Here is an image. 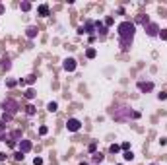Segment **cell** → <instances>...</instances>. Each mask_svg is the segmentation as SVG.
I'll use <instances>...</instances> for the list:
<instances>
[{"label":"cell","mask_w":167,"mask_h":165,"mask_svg":"<svg viewBox=\"0 0 167 165\" xmlns=\"http://www.w3.org/2000/svg\"><path fill=\"white\" fill-rule=\"evenodd\" d=\"M138 89L140 91H152L154 89V82H138Z\"/></svg>","instance_id":"ba28073f"},{"label":"cell","mask_w":167,"mask_h":165,"mask_svg":"<svg viewBox=\"0 0 167 165\" xmlns=\"http://www.w3.org/2000/svg\"><path fill=\"white\" fill-rule=\"evenodd\" d=\"M89 152H91V154H93V152H95V150H97V144H89V148H88Z\"/></svg>","instance_id":"4dcf8cb0"},{"label":"cell","mask_w":167,"mask_h":165,"mask_svg":"<svg viewBox=\"0 0 167 165\" xmlns=\"http://www.w3.org/2000/svg\"><path fill=\"white\" fill-rule=\"evenodd\" d=\"M56 109H58V103H56V101H51V103L47 105V111H49V113H55Z\"/></svg>","instance_id":"9a60e30c"},{"label":"cell","mask_w":167,"mask_h":165,"mask_svg":"<svg viewBox=\"0 0 167 165\" xmlns=\"http://www.w3.org/2000/svg\"><path fill=\"white\" fill-rule=\"evenodd\" d=\"M0 14H4V6L2 4H0Z\"/></svg>","instance_id":"d590c367"},{"label":"cell","mask_w":167,"mask_h":165,"mask_svg":"<svg viewBox=\"0 0 167 165\" xmlns=\"http://www.w3.org/2000/svg\"><path fill=\"white\" fill-rule=\"evenodd\" d=\"M62 68H64L66 72H74V70H76V60H74V58H66V60L62 62Z\"/></svg>","instance_id":"52a82bcc"},{"label":"cell","mask_w":167,"mask_h":165,"mask_svg":"<svg viewBox=\"0 0 167 165\" xmlns=\"http://www.w3.org/2000/svg\"><path fill=\"white\" fill-rule=\"evenodd\" d=\"M159 37H161V41H167V29H161L159 31Z\"/></svg>","instance_id":"d4e9b609"},{"label":"cell","mask_w":167,"mask_h":165,"mask_svg":"<svg viewBox=\"0 0 167 165\" xmlns=\"http://www.w3.org/2000/svg\"><path fill=\"white\" fill-rule=\"evenodd\" d=\"M119 165H123V163H119Z\"/></svg>","instance_id":"74e56055"},{"label":"cell","mask_w":167,"mask_h":165,"mask_svg":"<svg viewBox=\"0 0 167 165\" xmlns=\"http://www.w3.org/2000/svg\"><path fill=\"white\" fill-rule=\"evenodd\" d=\"M35 111H37V109H35L33 105H27V107H25V113H27L29 117H33V115H35Z\"/></svg>","instance_id":"ac0fdd59"},{"label":"cell","mask_w":167,"mask_h":165,"mask_svg":"<svg viewBox=\"0 0 167 165\" xmlns=\"http://www.w3.org/2000/svg\"><path fill=\"white\" fill-rule=\"evenodd\" d=\"M10 119H12V117H8V115H6V113H4V115H2V121H4V122H8V121H10Z\"/></svg>","instance_id":"836d02e7"},{"label":"cell","mask_w":167,"mask_h":165,"mask_svg":"<svg viewBox=\"0 0 167 165\" xmlns=\"http://www.w3.org/2000/svg\"><path fill=\"white\" fill-rule=\"evenodd\" d=\"M35 80H37V76L35 74H29V76L25 78V84H35Z\"/></svg>","instance_id":"603a6c76"},{"label":"cell","mask_w":167,"mask_h":165,"mask_svg":"<svg viewBox=\"0 0 167 165\" xmlns=\"http://www.w3.org/2000/svg\"><path fill=\"white\" fill-rule=\"evenodd\" d=\"M103 157H105V155L101 154V152H99V154H95V155H93V163H101V161H103Z\"/></svg>","instance_id":"ffe728a7"},{"label":"cell","mask_w":167,"mask_h":165,"mask_svg":"<svg viewBox=\"0 0 167 165\" xmlns=\"http://www.w3.org/2000/svg\"><path fill=\"white\" fill-rule=\"evenodd\" d=\"M47 132H49V128H47V126H41V128H39V134H41V136H45Z\"/></svg>","instance_id":"83f0119b"},{"label":"cell","mask_w":167,"mask_h":165,"mask_svg":"<svg viewBox=\"0 0 167 165\" xmlns=\"http://www.w3.org/2000/svg\"><path fill=\"white\" fill-rule=\"evenodd\" d=\"M66 128H68V132H78L80 128H82V122H80L78 119H68Z\"/></svg>","instance_id":"277c9868"},{"label":"cell","mask_w":167,"mask_h":165,"mask_svg":"<svg viewBox=\"0 0 167 165\" xmlns=\"http://www.w3.org/2000/svg\"><path fill=\"white\" fill-rule=\"evenodd\" d=\"M33 165H43V159L41 157H33Z\"/></svg>","instance_id":"4316f807"},{"label":"cell","mask_w":167,"mask_h":165,"mask_svg":"<svg viewBox=\"0 0 167 165\" xmlns=\"http://www.w3.org/2000/svg\"><path fill=\"white\" fill-rule=\"evenodd\" d=\"M4 130H6V122H4V121H0V134H2Z\"/></svg>","instance_id":"1f68e13d"},{"label":"cell","mask_w":167,"mask_h":165,"mask_svg":"<svg viewBox=\"0 0 167 165\" xmlns=\"http://www.w3.org/2000/svg\"><path fill=\"white\" fill-rule=\"evenodd\" d=\"M18 148H20V152H22V154H27V152H31V148H33V146H31L29 140H20V142H18Z\"/></svg>","instance_id":"8992f818"},{"label":"cell","mask_w":167,"mask_h":165,"mask_svg":"<svg viewBox=\"0 0 167 165\" xmlns=\"http://www.w3.org/2000/svg\"><path fill=\"white\" fill-rule=\"evenodd\" d=\"M132 109H128V107H117V109L111 111V117L115 119L117 122H126L132 119Z\"/></svg>","instance_id":"7a4b0ae2"},{"label":"cell","mask_w":167,"mask_h":165,"mask_svg":"<svg viewBox=\"0 0 167 165\" xmlns=\"http://www.w3.org/2000/svg\"><path fill=\"white\" fill-rule=\"evenodd\" d=\"M95 31L99 33V35H107V25L103 22H95Z\"/></svg>","instance_id":"30bf717a"},{"label":"cell","mask_w":167,"mask_h":165,"mask_svg":"<svg viewBox=\"0 0 167 165\" xmlns=\"http://www.w3.org/2000/svg\"><path fill=\"white\" fill-rule=\"evenodd\" d=\"M157 99H159V101H165V99H167V93H157Z\"/></svg>","instance_id":"f546056e"},{"label":"cell","mask_w":167,"mask_h":165,"mask_svg":"<svg viewBox=\"0 0 167 165\" xmlns=\"http://www.w3.org/2000/svg\"><path fill=\"white\" fill-rule=\"evenodd\" d=\"M117 33H119V41H121V49L123 51H128L130 45H132L134 33H136V25L132 22H121L119 27H117Z\"/></svg>","instance_id":"6da1fadb"},{"label":"cell","mask_w":167,"mask_h":165,"mask_svg":"<svg viewBox=\"0 0 167 165\" xmlns=\"http://www.w3.org/2000/svg\"><path fill=\"white\" fill-rule=\"evenodd\" d=\"M37 14H39V16H49V6H47V4H41V6H37Z\"/></svg>","instance_id":"5bb4252c"},{"label":"cell","mask_w":167,"mask_h":165,"mask_svg":"<svg viewBox=\"0 0 167 165\" xmlns=\"http://www.w3.org/2000/svg\"><path fill=\"white\" fill-rule=\"evenodd\" d=\"M109 152H111V154H119V152H121V146H117V144H111Z\"/></svg>","instance_id":"7402d4cb"},{"label":"cell","mask_w":167,"mask_h":165,"mask_svg":"<svg viewBox=\"0 0 167 165\" xmlns=\"http://www.w3.org/2000/svg\"><path fill=\"white\" fill-rule=\"evenodd\" d=\"M140 117H142V115H140L138 111H134V113H132V119H140Z\"/></svg>","instance_id":"d6a6232c"},{"label":"cell","mask_w":167,"mask_h":165,"mask_svg":"<svg viewBox=\"0 0 167 165\" xmlns=\"http://www.w3.org/2000/svg\"><path fill=\"white\" fill-rule=\"evenodd\" d=\"M82 27H84V31L89 33V37H91V33L95 29V22H86V25H82Z\"/></svg>","instance_id":"4fadbf2b"},{"label":"cell","mask_w":167,"mask_h":165,"mask_svg":"<svg viewBox=\"0 0 167 165\" xmlns=\"http://www.w3.org/2000/svg\"><path fill=\"white\" fill-rule=\"evenodd\" d=\"M152 165H157V163H152Z\"/></svg>","instance_id":"8d00e7d4"},{"label":"cell","mask_w":167,"mask_h":165,"mask_svg":"<svg viewBox=\"0 0 167 165\" xmlns=\"http://www.w3.org/2000/svg\"><path fill=\"white\" fill-rule=\"evenodd\" d=\"M144 29H146V33H148L150 37H157V35H159V25H157V23H154V22H150V23L144 27Z\"/></svg>","instance_id":"5b68a950"},{"label":"cell","mask_w":167,"mask_h":165,"mask_svg":"<svg viewBox=\"0 0 167 165\" xmlns=\"http://www.w3.org/2000/svg\"><path fill=\"white\" fill-rule=\"evenodd\" d=\"M35 95H37V93H35V89H27V91H25V97L29 99V101L35 99Z\"/></svg>","instance_id":"2e32d148"},{"label":"cell","mask_w":167,"mask_h":165,"mask_svg":"<svg viewBox=\"0 0 167 165\" xmlns=\"http://www.w3.org/2000/svg\"><path fill=\"white\" fill-rule=\"evenodd\" d=\"M0 66H2V70H10V68H12L10 56H2V60H0Z\"/></svg>","instance_id":"8fae6325"},{"label":"cell","mask_w":167,"mask_h":165,"mask_svg":"<svg viewBox=\"0 0 167 165\" xmlns=\"http://www.w3.org/2000/svg\"><path fill=\"white\" fill-rule=\"evenodd\" d=\"M25 35H27V39H35V37L39 35V29H37L35 25H29V27L25 29Z\"/></svg>","instance_id":"9c48e42d"},{"label":"cell","mask_w":167,"mask_h":165,"mask_svg":"<svg viewBox=\"0 0 167 165\" xmlns=\"http://www.w3.org/2000/svg\"><path fill=\"white\" fill-rule=\"evenodd\" d=\"M8 138H10L12 142H16V140L20 142V140H22V130H12L10 134H8Z\"/></svg>","instance_id":"7c38bea8"},{"label":"cell","mask_w":167,"mask_h":165,"mask_svg":"<svg viewBox=\"0 0 167 165\" xmlns=\"http://www.w3.org/2000/svg\"><path fill=\"white\" fill-rule=\"evenodd\" d=\"M113 23H115V20H113L111 16H109V18H107V20H105V25H107V27H109V25H113Z\"/></svg>","instance_id":"484cf974"},{"label":"cell","mask_w":167,"mask_h":165,"mask_svg":"<svg viewBox=\"0 0 167 165\" xmlns=\"http://www.w3.org/2000/svg\"><path fill=\"white\" fill-rule=\"evenodd\" d=\"M23 157H25V154H22L20 150H18V152L14 154V159H16V161H23Z\"/></svg>","instance_id":"d6986e66"},{"label":"cell","mask_w":167,"mask_h":165,"mask_svg":"<svg viewBox=\"0 0 167 165\" xmlns=\"http://www.w3.org/2000/svg\"><path fill=\"white\" fill-rule=\"evenodd\" d=\"M95 165H97V163H95Z\"/></svg>","instance_id":"f35d334b"},{"label":"cell","mask_w":167,"mask_h":165,"mask_svg":"<svg viewBox=\"0 0 167 165\" xmlns=\"http://www.w3.org/2000/svg\"><path fill=\"white\" fill-rule=\"evenodd\" d=\"M6 157H8V155L4 154V152H0V161H6Z\"/></svg>","instance_id":"e575fe53"},{"label":"cell","mask_w":167,"mask_h":165,"mask_svg":"<svg viewBox=\"0 0 167 165\" xmlns=\"http://www.w3.org/2000/svg\"><path fill=\"white\" fill-rule=\"evenodd\" d=\"M16 84H18V82H16V80H8V82H6V86H8V88H14V86H16Z\"/></svg>","instance_id":"f1b7e54d"},{"label":"cell","mask_w":167,"mask_h":165,"mask_svg":"<svg viewBox=\"0 0 167 165\" xmlns=\"http://www.w3.org/2000/svg\"><path fill=\"white\" fill-rule=\"evenodd\" d=\"M95 55H97L95 49H88V51H86V56H88V58H95Z\"/></svg>","instance_id":"e0dca14e"},{"label":"cell","mask_w":167,"mask_h":165,"mask_svg":"<svg viewBox=\"0 0 167 165\" xmlns=\"http://www.w3.org/2000/svg\"><path fill=\"white\" fill-rule=\"evenodd\" d=\"M123 157H124V161H132V159H134V154H132V152H124Z\"/></svg>","instance_id":"44dd1931"},{"label":"cell","mask_w":167,"mask_h":165,"mask_svg":"<svg viewBox=\"0 0 167 165\" xmlns=\"http://www.w3.org/2000/svg\"><path fill=\"white\" fill-rule=\"evenodd\" d=\"M22 10L23 12H29V10H31V2H22Z\"/></svg>","instance_id":"cb8c5ba5"},{"label":"cell","mask_w":167,"mask_h":165,"mask_svg":"<svg viewBox=\"0 0 167 165\" xmlns=\"http://www.w3.org/2000/svg\"><path fill=\"white\" fill-rule=\"evenodd\" d=\"M18 109H20V103L16 101V99H6L4 101V113L8 115V117H14L16 113H18Z\"/></svg>","instance_id":"3957f363"}]
</instances>
